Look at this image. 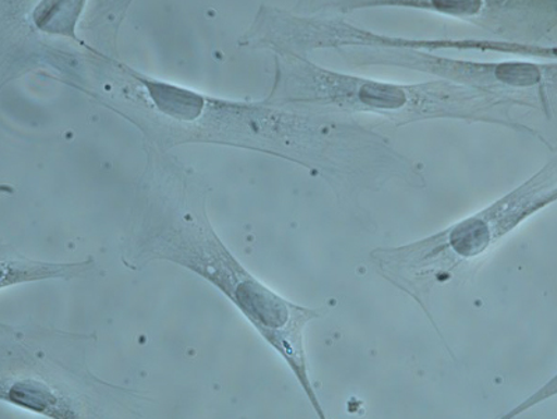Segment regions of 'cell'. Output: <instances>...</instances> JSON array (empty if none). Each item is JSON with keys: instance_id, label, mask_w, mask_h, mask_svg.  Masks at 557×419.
<instances>
[{"instance_id": "7a4b0ae2", "label": "cell", "mask_w": 557, "mask_h": 419, "mask_svg": "<svg viewBox=\"0 0 557 419\" xmlns=\"http://www.w3.org/2000/svg\"><path fill=\"white\" fill-rule=\"evenodd\" d=\"M556 197L557 167L554 160L480 213L418 243L374 250L372 259L397 287L418 300L422 299L460 266L486 255L530 217L555 204Z\"/></svg>"}, {"instance_id": "5b68a950", "label": "cell", "mask_w": 557, "mask_h": 419, "mask_svg": "<svg viewBox=\"0 0 557 419\" xmlns=\"http://www.w3.org/2000/svg\"><path fill=\"white\" fill-rule=\"evenodd\" d=\"M10 274H3V280L10 278L8 284H16L18 281L49 279V278H73L81 273L83 264H38L33 261H12Z\"/></svg>"}, {"instance_id": "3957f363", "label": "cell", "mask_w": 557, "mask_h": 419, "mask_svg": "<svg viewBox=\"0 0 557 419\" xmlns=\"http://www.w3.org/2000/svg\"><path fill=\"white\" fill-rule=\"evenodd\" d=\"M354 66H393L437 76L438 81L505 94L522 107L549 110L556 87V65L531 62H474L453 59L422 49L347 48L337 51Z\"/></svg>"}, {"instance_id": "277c9868", "label": "cell", "mask_w": 557, "mask_h": 419, "mask_svg": "<svg viewBox=\"0 0 557 419\" xmlns=\"http://www.w3.org/2000/svg\"><path fill=\"white\" fill-rule=\"evenodd\" d=\"M383 7L411 8L443 14L491 27L493 33L516 38L517 34L549 32V3L540 2H448V0H419V2H384Z\"/></svg>"}, {"instance_id": "6da1fadb", "label": "cell", "mask_w": 557, "mask_h": 419, "mask_svg": "<svg viewBox=\"0 0 557 419\" xmlns=\"http://www.w3.org/2000/svg\"><path fill=\"white\" fill-rule=\"evenodd\" d=\"M295 100L347 113H371L399 125L426 120H461L520 127L510 110L522 106L505 94L445 81L399 84L325 71L295 62L288 75Z\"/></svg>"}]
</instances>
